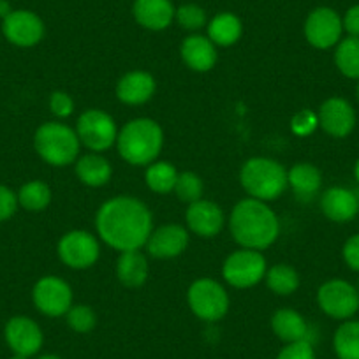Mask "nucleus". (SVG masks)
Here are the masks:
<instances>
[{
	"mask_svg": "<svg viewBox=\"0 0 359 359\" xmlns=\"http://www.w3.org/2000/svg\"><path fill=\"white\" fill-rule=\"evenodd\" d=\"M97 234L118 252L140 250L154 229V217L143 201L129 196L108 199L95 215Z\"/></svg>",
	"mask_w": 359,
	"mask_h": 359,
	"instance_id": "obj_1",
	"label": "nucleus"
},
{
	"mask_svg": "<svg viewBox=\"0 0 359 359\" xmlns=\"http://www.w3.org/2000/svg\"><path fill=\"white\" fill-rule=\"evenodd\" d=\"M229 229L233 240L241 248L264 250L277 241L280 222L277 213L264 201L247 198L234 205L229 217Z\"/></svg>",
	"mask_w": 359,
	"mask_h": 359,
	"instance_id": "obj_2",
	"label": "nucleus"
},
{
	"mask_svg": "<svg viewBox=\"0 0 359 359\" xmlns=\"http://www.w3.org/2000/svg\"><path fill=\"white\" fill-rule=\"evenodd\" d=\"M162 144V127L151 118L130 120L116 137L120 157L130 165H150L161 154Z\"/></svg>",
	"mask_w": 359,
	"mask_h": 359,
	"instance_id": "obj_3",
	"label": "nucleus"
},
{
	"mask_svg": "<svg viewBox=\"0 0 359 359\" xmlns=\"http://www.w3.org/2000/svg\"><path fill=\"white\" fill-rule=\"evenodd\" d=\"M240 182L250 198L264 203L280 198L289 187L284 165L268 157L248 158L241 165Z\"/></svg>",
	"mask_w": 359,
	"mask_h": 359,
	"instance_id": "obj_4",
	"label": "nucleus"
},
{
	"mask_svg": "<svg viewBox=\"0 0 359 359\" xmlns=\"http://www.w3.org/2000/svg\"><path fill=\"white\" fill-rule=\"evenodd\" d=\"M79 141L76 130L60 122H46L34 134V148L46 164L64 168L78 161Z\"/></svg>",
	"mask_w": 359,
	"mask_h": 359,
	"instance_id": "obj_5",
	"label": "nucleus"
},
{
	"mask_svg": "<svg viewBox=\"0 0 359 359\" xmlns=\"http://www.w3.org/2000/svg\"><path fill=\"white\" fill-rule=\"evenodd\" d=\"M187 302L194 316L208 323L220 320L229 310V296L226 289L213 278H199L191 284Z\"/></svg>",
	"mask_w": 359,
	"mask_h": 359,
	"instance_id": "obj_6",
	"label": "nucleus"
},
{
	"mask_svg": "<svg viewBox=\"0 0 359 359\" xmlns=\"http://www.w3.org/2000/svg\"><path fill=\"white\" fill-rule=\"evenodd\" d=\"M266 271L264 255L252 248L233 252L222 266L224 280L236 289L254 287L266 277Z\"/></svg>",
	"mask_w": 359,
	"mask_h": 359,
	"instance_id": "obj_7",
	"label": "nucleus"
},
{
	"mask_svg": "<svg viewBox=\"0 0 359 359\" xmlns=\"http://www.w3.org/2000/svg\"><path fill=\"white\" fill-rule=\"evenodd\" d=\"M76 134L88 150L104 151L116 143L118 130L111 115L102 109H86L76 122Z\"/></svg>",
	"mask_w": 359,
	"mask_h": 359,
	"instance_id": "obj_8",
	"label": "nucleus"
},
{
	"mask_svg": "<svg viewBox=\"0 0 359 359\" xmlns=\"http://www.w3.org/2000/svg\"><path fill=\"white\" fill-rule=\"evenodd\" d=\"M317 305L331 319L348 320L359 310V292L355 285L341 278L324 282L317 291Z\"/></svg>",
	"mask_w": 359,
	"mask_h": 359,
	"instance_id": "obj_9",
	"label": "nucleus"
},
{
	"mask_svg": "<svg viewBox=\"0 0 359 359\" xmlns=\"http://www.w3.org/2000/svg\"><path fill=\"white\" fill-rule=\"evenodd\" d=\"M101 247L88 231H69L58 241V257L72 269H86L97 262Z\"/></svg>",
	"mask_w": 359,
	"mask_h": 359,
	"instance_id": "obj_10",
	"label": "nucleus"
},
{
	"mask_svg": "<svg viewBox=\"0 0 359 359\" xmlns=\"http://www.w3.org/2000/svg\"><path fill=\"white\" fill-rule=\"evenodd\" d=\"M32 302L36 309L44 316H65L72 306V289L60 277L48 275V277L39 278L34 285Z\"/></svg>",
	"mask_w": 359,
	"mask_h": 359,
	"instance_id": "obj_11",
	"label": "nucleus"
},
{
	"mask_svg": "<svg viewBox=\"0 0 359 359\" xmlns=\"http://www.w3.org/2000/svg\"><path fill=\"white\" fill-rule=\"evenodd\" d=\"M306 41L317 50H330L341 41V18L334 9L317 8L306 16L303 27Z\"/></svg>",
	"mask_w": 359,
	"mask_h": 359,
	"instance_id": "obj_12",
	"label": "nucleus"
},
{
	"mask_svg": "<svg viewBox=\"0 0 359 359\" xmlns=\"http://www.w3.org/2000/svg\"><path fill=\"white\" fill-rule=\"evenodd\" d=\"M2 34L15 46L32 48L43 41L44 23L34 11L13 9L11 15L2 20Z\"/></svg>",
	"mask_w": 359,
	"mask_h": 359,
	"instance_id": "obj_13",
	"label": "nucleus"
},
{
	"mask_svg": "<svg viewBox=\"0 0 359 359\" xmlns=\"http://www.w3.org/2000/svg\"><path fill=\"white\" fill-rule=\"evenodd\" d=\"M4 338L13 354H22L27 358L37 354L43 347V331L39 324L25 316L11 317L6 323Z\"/></svg>",
	"mask_w": 359,
	"mask_h": 359,
	"instance_id": "obj_14",
	"label": "nucleus"
},
{
	"mask_svg": "<svg viewBox=\"0 0 359 359\" xmlns=\"http://www.w3.org/2000/svg\"><path fill=\"white\" fill-rule=\"evenodd\" d=\"M317 116L324 133L333 137H347L355 127L354 108L341 97H330L324 101Z\"/></svg>",
	"mask_w": 359,
	"mask_h": 359,
	"instance_id": "obj_15",
	"label": "nucleus"
},
{
	"mask_svg": "<svg viewBox=\"0 0 359 359\" xmlns=\"http://www.w3.org/2000/svg\"><path fill=\"white\" fill-rule=\"evenodd\" d=\"M189 247V233L180 224H165L151 231L147 248L155 259H172L184 254Z\"/></svg>",
	"mask_w": 359,
	"mask_h": 359,
	"instance_id": "obj_16",
	"label": "nucleus"
},
{
	"mask_svg": "<svg viewBox=\"0 0 359 359\" xmlns=\"http://www.w3.org/2000/svg\"><path fill=\"white\" fill-rule=\"evenodd\" d=\"M189 229L201 238H213L222 231L224 212L217 203L199 199L191 203L185 213Z\"/></svg>",
	"mask_w": 359,
	"mask_h": 359,
	"instance_id": "obj_17",
	"label": "nucleus"
},
{
	"mask_svg": "<svg viewBox=\"0 0 359 359\" xmlns=\"http://www.w3.org/2000/svg\"><path fill=\"white\" fill-rule=\"evenodd\" d=\"M175 6L171 0H134L133 15L137 25L147 30H164L175 22Z\"/></svg>",
	"mask_w": 359,
	"mask_h": 359,
	"instance_id": "obj_18",
	"label": "nucleus"
},
{
	"mask_svg": "<svg viewBox=\"0 0 359 359\" xmlns=\"http://www.w3.org/2000/svg\"><path fill=\"white\" fill-rule=\"evenodd\" d=\"M155 94V79L150 72L130 71L116 83V97L129 106H140L150 101Z\"/></svg>",
	"mask_w": 359,
	"mask_h": 359,
	"instance_id": "obj_19",
	"label": "nucleus"
},
{
	"mask_svg": "<svg viewBox=\"0 0 359 359\" xmlns=\"http://www.w3.org/2000/svg\"><path fill=\"white\" fill-rule=\"evenodd\" d=\"M180 55L185 65L196 72L212 71L219 58L215 44L208 39V36H199V34L185 37L180 48Z\"/></svg>",
	"mask_w": 359,
	"mask_h": 359,
	"instance_id": "obj_20",
	"label": "nucleus"
},
{
	"mask_svg": "<svg viewBox=\"0 0 359 359\" xmlns=\"http://www.w3.org/2000/svg\"><path fill=\"white\" fill-rule=\"evenodd\" d=\"M320 210L333 222L345 224L358 215L359 201L348 189L331 187L320 198Z\"/></svg>",
	"mask_w": 359,
	"mask_h": 359,
	"instance_id": "obj_21",
	"label": "nucleus"
},
{
	"mask_svg": "<svg viewBox=\"0 0 359 359\" xmlns=\"http://www.w3.org/2000/svg\"><path fill=\"white\" fill-rule=\"evenodd\" d=\"M148 273H150V266L140 250L120 252L118 262H116V277L120 284L129 289L141 287L147 282Z\"/></svg>",
	"mask_w": 359,
	"mask_h": 359,
	"instance_id": "obj_22",
	"label": "nucleus"
},
{
	"mask_svg": "<svg viewBox=\"0 0 359 359\" xmlns=\"http://www.w3.org/2000/svg\"><path fill=\"white\" fill-rule=\"evenodd\" d=\"M289 187L299 199H312L323 185V172L310 162H298L287 171Z\"/></svg>",
	"mask_w": 359,
	"mask_h": 359,
	"instance_id": "obj_23",
	"label": "nucleus"
},
{
	"mask_svg": "<svg viewBox=\"0 0 359 359\" xmlns=\"http://www.w3.org/2000/svg\"><path fill=\"white\" fill-rule=\"evenodd\" d=\"M76 176L88 187H102L111 180V164L99 154H86L76 161Z\"/></svg>",
	"mask_w": 359,
	"mask_h": 359,
	"instance_id": "obj_24",
	"label": "nucleus"
},
{
	"mask_svg": "<svg viewBox=\"0 0 359 359\" xmlns=\"http://www.w3.org/2000/svg\"><path fill=\"white\" fill-rule=\"evenodd\" d=\"M271 330L280 340L287 341V344L309 340V324H306L305 317L291 309H282L273 313Z\"/></svg>",
	"mask_w": 359,
	"mask_h": 359,
	"instance_id": "obj_25",
	"label": "nucleus"
},
{
	"mask_svg": "<svg viewBox=\"0 0 359 359\" xmlns=\"http://www.w3.org/2000/svg\"><path fill=\"white\" fill-rule=\"evenodd\" d=\"M243 34L241 20L233 13H219L208 23V39L215 46H233Z\"/></svg>",
	"mask_w": 359,
	"mask_h": 359,
	"instance_id": "obj_26",
	"label": "nucleus"
},
{
	"mask_svg": "<svg viewBox=\"0 0 359 359\" xmlns=\"http://www.w3.org/2000/svg\"><path fill=\"white\" fill-rule=\"evenodd\" d=\"M178 175L180 172L176 171L171 162H151L144 172V182L150 191L157 192V194H168V192L175 191Z\"/></svg>",
	"mask_w": 359,
	"mask_h": 359,
	"instance_id": "obj_27",
	"label": "nucleus"
},
{
	"mask_svg": "<svg viewBox=\"0 0 359 359\" xmlns=\"http://www.w3.org/2000/svg\"><path fill=\"white\" fill-rule=\"evenodd\" d=\"M338 359H359V320H345L333 338Z\"/></svg>",
	"mask_w": 359,
	"mask_h": 359,
	"instance_id": "obj_28",
	"label": "nucleus"
},
{
	"mask_svg": "<svg viewBox=\"0 0 359 359\" xmlns=\"http://www.w3.org/2000/svg\"><path fill=\"white\" fill-rule=\"evenodd\" d=\"M334 64L345 78L359 79V37L348 36L337 44Z\"/></svg>",
	"mask_w": 359,
	"mask_h": 359,
	"instance_id": "obj_29",
	"label": "nucleus"
},
{
	"mask_svg": "<svg viewBox=\"0 0 359 359\" xmlns=\"http://www.w3.org/2000/svg\"><path fill=\"white\" fill-rule=\"evenodd\" d=\"M266 284L269 291L278 296H289L298 291L299 275L292 266L289 264H275L266 271Z\"/></svg>",
	"mask_w": 359,
	"mask_h": 359,
	"instance_id": "obj_30",
	"label": "nucleus"
},
{
	"mask_svg": "<svg viewBox=\"0 0 359 359\" xmlns=\"http://www.w3.org/2000/svg\"><path fill=\"white\" fill-rule=\"evenodd\" d=\"M51 203V189L41 180H32L18 191V205L27 212H43Z\"/></svg>",
	"mask_w": 359,
	"mask_h": 359,
	"instance_id": "obj_31",
	"label": "nucleus"
},
{
	"mask_svg": "<svg viewBox=\"0 0 359 359\" xmlns=\"http://www.w3.org/2000/svg\"><path fill=\"white\" fill-rule=\"evenodd\" d=\"M176 198L184 203H196L203 198V192H205V185H203V180L199 178L196 172L185 171L180 172L178 180H176L175 191Z\"/></svg>",
	"mask_w": 359,
	"mask_h": 359,
	"instance_id": "obj_32",
	"label": "nucleus"
},
{
	"mask_svg": "<svg viewBox=\"0 0 359 359\" xmlns=\"http://www.w3.org/2000/svg\"><path fill=\"white\" fill-rule=\"evenodd\" d=\"M67 316V324L71 326L72 331L76 333H88L95 327L97 324V317L95 312L90 309L88 305H74L69 309Z\"/></svg>",
	"mask_w": 359,
	"mask_h": 359,
	"instance_id": "obj_33",
	"label": "nucleus"
},
{
	"mask_svg": "<svg viewBox=\"0 0 359 359\" xmlns=\"http://www.w3.org/2000/svg\"><path fill=\"white\" fill-rule=\"evenodd\" d=\"M175 20L178 25L185 30H199L206 25L208 18H206L205 9L199 8L198 4H184L180 6L175 13Z\"/></svg>",
	"mask_w": 359,
	"mask_h": 359,
	"instance_id": "obj_34",
	"label": "nucleus"
},
{
	"mask_svg": "<svg viewBox=\"0 0 359 359\" xmlns=\"http://www.w3.org/2000/svg\"><path fill=\"white\" fill-rule=\"evenodd\" d=\"M319 126V116L312 109H302L291 120V129L296 136H310Z\"/></svg>",
	"mask_w": 359,
	"mask_h": 359,
	"instance_id": "obj_35",
	"label": "nucleus"
},
{
	"mask_svg": "<svg viewBox=\"0 0 359 359\" xmlns=\"http://www.w3.org/2000/svg\"><path fill=\"white\" fill-rule=\"evenodd\" d=\"M277 359H316V352L310 340L292 341L282 348Z\"/></svg>",
	"mask_w": 359,
	"mask_h": 359,
	"instance_id": "obj_36",
	"label": "nucleus"
},
{
	"mask_svg": "<svg viewBox=\"0 0 359 359\" xmlns=\"http://www.w3.org/2000/svg\"><path fill=\"white\" fill-rule=\"evenodd\" d=\"M50 109L57 118H67L74 111V101L67 92L57 90L50 95Z\"/></svg>",
	"mask_w": 359,
	"mask_h": 359,
	"instance_id": "obj_37",
	"label": "nucleus"
},
{
	"mask_svg": "<svg viewBox=\"0 0 359 359\" xmlns=\"http://www.w3.org/2000/svg\"><path fill=\"white\" fill-rule=\"evenodd\" d=\"M18 206V194L13 189L0 185V222L11 219Z\"/></svg>",
	"mask_w": 359,
	"mask_h": 359,
	"instance_id": "obj_38",
	"label": "nucleus"
},
{
	"mask_svg": "<svg viewBox=\"0 0 359 359\" xmlns=\"http://www.w3.org/2000/svg\"><path fill=\"white\" fill-rule=\"evenodd\" d=\"M341 255H344L345 264L359 273V233L345 241L344 248H341Z\"/></svg>",
	"mask_w": 359,
	"mask_h": 359,
	"instance_id": "obj_39",
	"label": "nucleus"
},
{
	"mask_svg": "<svg viewBox=\"0 0 359 359\" xmlns=\"http://www.w3.org/2000/svg\"><path fill=\"white\" fill-rule=\"evenodd\" d=\"M341 25H344V30L348 36L359 37V4L347 9L345 16L341 18Z\"/></svg>",
	"mask_w": 359,
	"mask_h": 359,
	"instance_id": "obj_40",
	"label": "nucleus"
},
{
	"mask_svg": "<svg viewBox=\"0 0 359 359\" xmlns=\"http://www.w3.org/2000/svg\"><path fill=\"white\" fill-rule=\"evenodd\" d=\"M13 13L11 4H9V0H0V18L4 20L6 16H9Z\"/></svg>",
	"mask_w": 359,
	"mask_h": 359,
	"instance_id": "obj_41",
	"label": "nucleus"
},
{
	"mask_svg": "<svg viewBox=\"0 0 359 359\" xmlns=\"http://www.w3.org/2000/svg\"><path fill=\"white\" fill-rule=\"evenodd\" d=\"M354 176H355V180H358V184H359V158H358V162H355V165H354Z\"/></svg>",
	"mask_w": 359,
	"mask_h": 359,
	"instance_id": "obj_42",
	"label": "nucleus"
},
{
	"mask_svg": "<svg viewBox=\"0 0 359 359\" xmlns=\"http://www.w3.org/2000/svg\"><path fill=\"white\" fill-rule=\"evenodd\" d=\"M37 359H62V358H58V355H55V354H44Z\"/></svg>",
	"mask_w": 359,
	"mask_h": 359,
	"instance_id": "obj_43",
	"label": "nucleus"
},
{
	"mask_svg": "<svg viewBox=\"0 0 359 359\" xmlns=\"http://www.w3.org/2000/svg\"><path fill=\"white\" fill-rule=\"evenodd\" d=\"M11 359H29L27 355H22V354H13Z\"/></svg>",
	"mask_w": 359,
	"mask_h": 359,
	"instance_id": "obj_44",
	"label": "nucleus"
},
{
	"mask_svg": "<svg viewBox=\"0 0 359 359\" xmlns=\"http://www.w3.org/2000/svg\"><path fill=\"white\" fill-rule=\"evenodd\" d=\"M355 289H358V292H359V280H358V285H355Z\"/></svg>",
	"mask_w": 359,
	"mask_h": 359,
	"instance_id": "obj_45",
	"label": "nucleus"
},
{
	"mask_svg": "<svg viewBox=\"0 0 359 359\" xmlns=\"http://www.w3.org/2000/svg\"><path fill=\"white\" fill-rule=\"evenodd\" d=\"M358 99H359V83H358Z\"/></svg>",
	"mask_w": 359,
	"mask_h": 359,
	"instance_id": "obj_46",
	"label": "nucleus"
}]
</instances>
